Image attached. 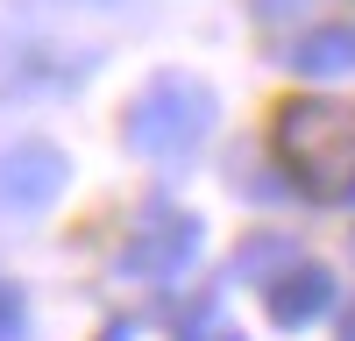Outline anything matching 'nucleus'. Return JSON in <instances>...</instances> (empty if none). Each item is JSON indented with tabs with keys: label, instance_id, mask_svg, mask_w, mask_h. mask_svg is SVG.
Returning <instances> with one entry per match:
<instances>
[{
	"label": "nucleus",
	"instance_id": "obj_2",
	"mask_svg": "<svg viewBox=\"0 0 355 341\" xmlns=\"http://www.w3.org/2000/svg\"><path fill=\"white\" fill-rule=\"evenodd\" d=\"M277 157L313 199H355V114L334 100H291L277 114Z\"/></svg>",
	"mask_w": 355,
	"mask_h": 341
},
{
	"label": "nucleus",
	"instance_id": "obj_1",
	"mask_svg": "<svg viewBox=\"0 0 355 341\" xmlns=\"http://www.w3.org/2000/svg\"><path fill=\"white\" fill-rule=\"evenodd\" d=\"M214 121H220V100H214V85H206V78H192V71H157V78L128 100L121 135H128L135 157L171 164V157H192L199 142L214 135Z\"/></svg>",
	"mask_w": 355,
	"mask_h": 341
},
{
	"label": "nucleus",
	"instance_id": "obj_7",
	"mask_svg": "<svg viewBox=\"0 0 355 341\" xmlns=\"http://www.w3.org/2000/svg\"><path fill=\"white\" fill-rule=\"evenodd\" d=\"M284 263H299V242H291V235H256L242 256H234V277H270Z\"/></svg>",
	"mask_w": 355,
	"mask_h": 341
},
{
	"label": "nucleus",
	"instance_id": "obj_8",
	"mask_svg": "<svg viewBox=\"0 0 355 341\" xmlns=\"http://www.w3.org/2000/svg\"><path fill=\"white\" fill-rule=\"evenodd\" d=\"M256 15H263V21H277V15H291V0H256Z\"/></svg>",
	"mask_w": 355,
	"mask_h": 341
},
{
	"label": "nucleus",
	"instance_id": "obj_10",
	"mask_svg": "<svg viewBox=\"0 0 355 341\" xmlns=\"http://www.w3.org/2000/svg\"><path fill=\"white\" fill-rule=\"evenodd\" d=\"M185 341H242V334H185Z\"/></svg>",
	"mask_w": 355,
	"mask_h": 341
},
{
	"label": "nucleus",
	"instance_id": "obj_4",
	"mask_svg": "<svg viewBox=\"0 0 355 341\" xmlns=\"http://www.w3.org/2000/svg\"><path fill=\"white\" fill-rule=\"evenodd\" d=\"M64 178H71V157L57 142H15L0 157V207L8 213H43L64 192Z\"/></svg>",
	"mask_w": 355,
	"mask_h": 341
},
{
	"label": "nucleus",
	"instance_id": "obj_6",
	"mask_svg": "<svg viewBox=\"0 0 355 341\" xmlns=\"http://www.w3.org/2000/svg\"><path fill=\"white\" fill-rule=\"evenodd\" d=\"M291 71H306V78L355 71V28H313V36H299L291 43Z\"/></svg>",
	"mask_w": 355,
	"mask_h": 341
},
{
	"label": "nucleus",
	"instance_id": "obj_11",
	"mask_svg": "<svg viewBox=\"0 0 355 341\" xmlns=\"http://www.w3.org/2000/svg\"><path fill=\"white\" fill-rule=\"evenodd\" d=\"M341 334H348V341H355V313H348V327H341Z\"/></svg>",
	"mask_w": 355,
	"mask_h": 341
},
{
	"label": "nucleus",
	"instance_id": "obj_9",
	"mask_svg": "<svg viewBox=\"0 0 355 341\" xmlns=\"http://www.w3.org/2000/svg\"><path fill=\"white\" fill-rule=\"evenodd\" d=\"M100 341H135V327H128V320H114V327H107Z\"/></svg>",
	"mask_w": 355,
	"mask_h": 341
},
{
	"label": "nucleus",
	"instance_id": "obj_5",
	"mask_svg": "<svg viewBox=\"0 0 355 341\" xmlns=\"http://www.w3.org/2000/svg\"><path fill=\"white\" fill-rule=\"evenodd\" d=\"M327 306H334V277L320 270V263H291V270L270 284V320H277V327H313Z\"/></svg>",
	"mask_w": 355,
	"mask_h": 341
},
{
	"label": "nucleus",
	"instance_id": "obj_3",
	"mask_svg": "<svg viewBox=\"0 0 355 341\" xmlns=\"http://www.w3.org/2000/svg\"><path fill=\"white\" fill-rule=\"evenodd\" d=\"M199 213H171V207H157L150 220L135 227L128 235V249L114 256V263H121V277H178L199 256Z\"/></svg>",
	"mask_w": 355,
	"mask_h": 341
}]
</instances>
